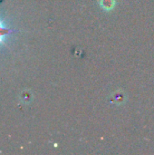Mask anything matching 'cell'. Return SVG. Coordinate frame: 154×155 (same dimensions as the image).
Instances as JSON below:
<instances>
[{
    "instance_id": "cell-1",
    "label": "cell",
    "mask_w": 154,
    "mask_h": 155,
    "mask_svg": "<svg viewBox=\"0 0 154 155\" xmlns=\"http://www.w3.org/2000/svg\"><path fill=\"white\" fill-rule=\"evenodd\" d=\"M14 32H15V30H13V29H11V28L6 27V26L4 25V23H3L2 21H0V45L4 43L5 38L8 35L12 34V33H14Z\"/></svg>"
}]
</instances>
